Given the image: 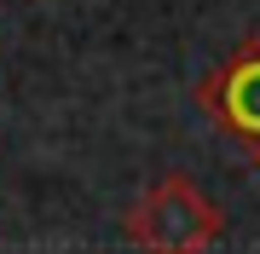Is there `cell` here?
Instances as JSON below:
<instances>
[{
  "mask_svg": "<svg viewBox=\"0 0 260 254\" xmlns=\"http://www.w3.org/2000/svg\"><path fill=\"white\" fill-rule=\"evenodd\" d=\"M225 237V214L203 185L168 173L127 208V243L139 254H208Z\"/></svg>",
  "mask_w": 260,
  "mask_h": 254,
  "instance_id": "1",
  "label": "cell"
},
{
  "mask_svg": "<svg viewBox=\"0 0 260 254\" xmlns=\"http://www.w3.org/2000/svg\"><path fill=\"white\" fill-rule=\"evenodd\" d=\"M197 110L260 168V35H249L225 64L197 81Z\"/></svg>",
  "mask_w": 260,
  "mask_h": 254,
  "instance_id": "2",
  "label": "cell"
}]
</instances>
